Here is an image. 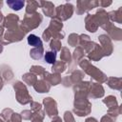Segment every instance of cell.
Wrapping results in <instances>:
<instances>
[{"label":"cell","mask_w":122,"mask_h":122,"mask_svg":"<svg viewBox=\"0 0 122 122\" xmlns=\"http://www.w3.org/2000/svg\"><path fill=\"white\" fill-rule=\"evenodd\" d=\"M28 43H29L30 46H33V47L41 46V45H42L41 39H40L39 37H37L36 35H34V34L29 35V37H28Z\"/></svg>","instance_id":"cell-1"},{"label":"cell","mask_w":122,"mask_h":122,"mask_svg":"<svg viewBox=\"0 0 122 122\" xmlns=\"http://www.w3.org/2000/svg\"><path fill=\"white\" fill-rule=\"evenodd\" d=\"M55 58H56V54L55 52H52V51H48L46 52L45 54V60L50 63V64H53L55 62Z\"/></svg>","instance_id":"cell-3"},{"label":"cell","mask_w":122,"mask_h":122,"mask_svg":"<svg viewBox=\"0 0 122 122\" xmlns=\"http://www.w3.org/2000/svg\"><path fill=\"white\" fill-rule=\"evenodd\" d=\"M7 4L12 9V10H20L24 3L22 1H7Z\"/></svg>","instance_id":"cell-2"}]
</instances>
